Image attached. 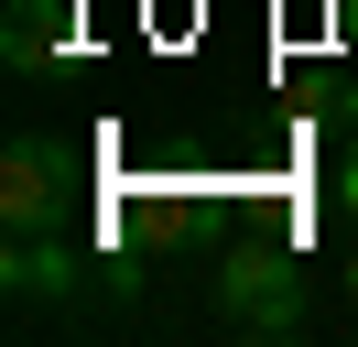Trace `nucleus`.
Segmentation results:
<instances>
[{
    "instance_id": "obj_5",
    "label": "nucleus",
    "mask_w": 358,
    "mask_h": 347,
    "mask_svg": "<svg viewBox=\"0 0 358 347\" xmlns=\"http://www.w3.org/2000/svg\"><path fill=\"white\" fill-rule=\"evenodd\" d=\"M348 315H358V250H348Z\"/></svg>"
},
{
    "instance_id": "obj_1",
    "label": "nucleus",
    "mask_w": 358,
    "mask_h": 347,
    "mask_svg": "<svg viewBox=\"0 0 358 347\" xmlns=\"http://www.w3.org/2000/svg\"><path fill=\"white\" fill-rule=\"evenodd\" d=\"M217 315L239 325V337H304V271H293L282 250H228Z\"/></svg>"
},
{
    "instance_id": "obj_3",
    "label": "nucleus",
    "mask_w": 358,
    "mask_h": 347,
    "mask_svg": "<svg viewBox=\"0 0 358 347\" xmlns=\"http://www.w3.org/2000/svg\"><path fill=\"white\" fill-rule=\"evenodd\" d=\"M0 65H11V76L66 65V0H11V22H0Z\"/></svg>"
},
{
    "instance_id": "obj_4",
    "label": "nucleus",
    "mask_w": 358,
    "mask_h": 347,
    "mask_svg": "<svg viewBox=\"0 0 358 347\" xmlns=\"http://www.w3.org/2000/svg\"><path fill=\"white\" fill-rule=\"evenodd\" d=\"M336 206L358 217V141H348V163H336Z\"/></svg>"
},
{
    "instance_id": "obj_2",
    "label": "nucleus",
    "mask_w": 358,
    "mask_h": 347,
    "mask_svg": "<svg viewBox=\"0 0 358 347\" xmlns=\"http://www.w3.org/2000/svg\"><path fill=\"white\" fill-rule=\"evenodd\" d=\"M0 217L11 228H66V152L44 130H22V141L0 152Z\"/></svg>"
}]
</instances>
